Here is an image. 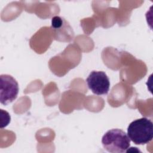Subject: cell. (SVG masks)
<instances>
[{"label": "cell", "mask_w": 153, "mask_h": 153, "mask_svg": "<svg viewBox=\"0 0 153 153\" xmlns=\"http://www.w3.org/2000/svg\"><path fill=\"white\" fill-rule=\"evenodd\" d=\"M63 25V20L61 17L59 16H55L52 18L51 25L52 27L54 29L60 28Z\"/></svg>", "instance_id": "5b68a950"}, {"label": "cell", "mask_w": 153, "mask_h": 153, "mask_svg": "<svg viewBox=\"0 0 153 153\" xmlns=\"http://www.w3.org/2000/svg\"><path fill=\"white\" fill-rule=\"evenodd\" d=\"M19 90L17 81L7 74L0 76V102L4 105H7L14 100Z\"/></svg>", "instance_id": "3957f363"}, {"label": "cell", "mask_w": 153, "mask_h": 153, "mask_svg": "<svg viewBox=\"0 0 153 153\" xmlns=\"http://www.w3.org/2000/svg\"><path fill=\"white\" fill-rule=\"evenodd\" d=\"M102 143L104 149L109 152L123 153L129 148L130 139L123 130L113 128L103 136Z\"/></svg>", "instance_id": "7a4b0ae2"}, {"label": "cell", "mask_w": 153, "mask_h": 153, "mask_svg": "<svg viewBox=\"0 0 153 153\" xmlns=\"http://www.w3.org/2000/svg\"><path fill=\"white\" fill-rule=\"evenodd\" d=\"M127 135L136 145L149 143L153 138L152 122L145 117L132 121L127 127Z\"/></svg>", "instance_id": "6da1fadb"}, {"label": "cell", "mask_w": 153, "mask_h": 153, "mask_svg": "<svg viewBox=\"0 0 153 153\" xmlns=\"http://www.w3.org/2000/svg\"><path fill=\"white\" fill-rule=\"evenodd\" d=\"M86 82L88 88L95 94H106L109 90V79L103 71H91L86 78Z\"/></svg>", "instance_id": "277c9868"}]
</instances>
